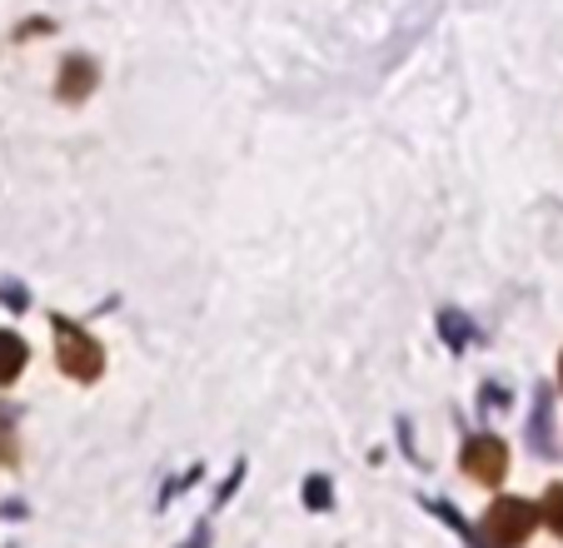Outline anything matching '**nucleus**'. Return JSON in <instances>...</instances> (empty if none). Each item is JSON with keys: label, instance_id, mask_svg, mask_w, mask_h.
I'll list each match as a JSON object with an SVG mask.
<instances>
[{"label": "nucleus", "instance_id": "423d86ee", "mask_svg": "<svg viewBox=\"0 0 563 548\" xmlns=\"http://www.w3.org/2000/svg\"><path fill=\"white\" fill-rule=\"evenodd\" d=\"M539 524H549L553 534L563 538V484H549V494H543V504H539Z\"/></svg>", "mask_w": 563, "mask_h": 548}, {"label": "nucleus", "instance_id": "9d476101", "mask_svg": "<svg viewBox=\"0 0 563 548\" xmlns=\"http://www.w3.org/2000/svg\"><path fill=\"white\" fill-rule=\"evenodd\" d=\"M0 299H11V305H25V295L15 285H0Z\"/></svg>", "mask_w": 563, "mask_h": 548}, {"label": "nucleus", "instance_id": "6e6552de", "mask_svg": "<svg viewBox=\"0 0 563 548\" xmlns=\"http://www.w3.org/2000/svg\"><path fill=\"white\" fill-rule=\"evenodd\" d=\"M439 329H444V335L454 339V344H464V335H468L464 319H459V315H444V319H439Z\"/></svg>", "mask_w": 563, "mask_h": 548}, {"label": "nucleus", "instance_id": "39448f33", "mask_svg": "<svg viewBox=\"0 0 563 548\" xmlns=\"http://www.w3.org/2000/svg\"><path fill=\"white\" fill-rule=\"evenodd\" d=\"M25 370V339L0 329V384H11Z\"/></svg>", "mask_w": 563, "mask_h": 548}, {"label": "nucleus", "instance_id": "f03ea898", "mask_svg": "<svg viewBox=\"0 0 563 548\" xmlns=\"http://www.w3.org/2000/svg\"><path fill=\"white\" fill-rule=\"evenodd\" d=\"M539 524V508L529 498H494L484 514V544L489 548H523V538Z\"/></svg>", "mask_w": 563, "mask_h": 548}, {"label": "nucleus", "instance_id": "f257e3e1", "mask_svg": "<svg viewBox=\"0 0 563 548\" xmlns=\"http://www.w3.org/2000/svg\"><path fill=\"white\" fill-rule=\"evenodd\" d=\"M51 329H55V359H60V370L80 384L100 380V370H106V349H100L86 329H75L65 315H51Z\"/></svg>", "mask_w": 563, "mask_h": 548}, {"label": "nucleus", "instance_id": "9b49d317", "mask_svg": "<svg viewBox=\"0 0 563 548\" xmlns=\"http://www.w3.org/2000/svg\"><path fill=\"white\" fill-rule=\"evenodd\" d=\"M559 380H563V359H559Z\"/></svg>", "mask_w": 563, "mask_h": 548}, {"label": "nucleus", "instance_id": "1a4fd4ad", "mask_svg": "<svg viewBox=\"0 0 563 548\" xmlns=\"http://www.w3.org/2000/svg\"><path fill=\"white\" fill-rule=\"evenodd\" d=\"M309 504H330V484H319L314 479V484H309Z\"/></svg>", "mask_w": 563, "mask_h": 548}, {"label": "nucleus", "instance_id": "7ed1b4c3", "mask_svg": "<svg viewBox=\"0 0 563 548\" xmlns=\"http://www.w3.org/2000/svg\"><path fill=\"white\" fill-rule=\"evenodd\" d=\"M464 474L478 479V484H499V479L509 474V449H504V439L474 434V439L464 443Z\"/></svg>", "mask_w": 563, "mask_h": 548}, {"label": "nucleus", "instance_id": "20e7f679", "mask_svg": "<svg viewBox=\"0 0 563 548\" xmlns=\"http://www.w3.org/2000/svg\"><path fill=\"white\" fill-rule=\"evenodd\" d=\"M55 90H60V100H86L90 90H96V61H86V55H70V61L60 65V85H55Z\"/></svg>", "mask_w": 563, "mask_h": 548}, {"label": "nucleus", "instance_id": "0eeeda50", "mask_svg": "<svg viewBox=\"0 0 563 548\" xmlns=\"http://www.w3.org/2000/svg\"><path fill=\"white\" fill-rule=\"evenodd\" d=\"M533 449L553 453V439H549V390H539V409H533Z\"/></svg>", "mask_w": 563, "mask_h": 548}]
</instances>
